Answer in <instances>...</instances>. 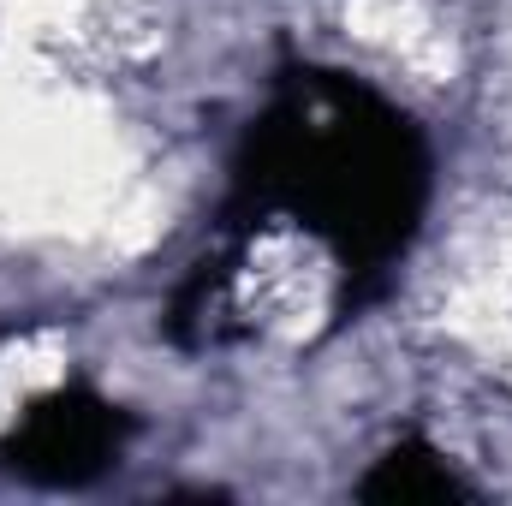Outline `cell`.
Masks as SVG:
<instances>
[{"label": "cell", "mask_w": 512, "mask_h": 506, "mask_svg": "<svg viewBox=\"0 0 512 506\" xmlns=\"http://www.w3.org/2000/svg\"><path fill=\"white\" fill-rule=\"evenodd\" d=\"M0 215L48 227L126 215L114 131L36 78H0Z\"/></svg>", "instance_id": "cell-1"}, {"label": "cell", "mask_w": 512, "mask_h": 506, "mask_svg": "<svg viewBox=\"0 0 512 506\" xmlns=\"http://www.w3.org/2000/svg\"><path fill=\"white\" fill-rule=\"evenodd\" d=\"M251 310L280 334H304L328 310V268L304 239H268L251 256Z\"/></svg>", "instance_id": "cell-2"}, {"label": "cell", "mask_w": 512, "mask_h": 506, "mask_svg": "<svg viewBox=\"0 0 512 506\" xmlns=\"http://www.w3.org/2000/svg\"><path fill=\"white\" fill-rule=\"evenodd\" d=\"M346 24L358 42L393 54L405 72L417 78H441L453 60H447V36L435 30V18L417 6V0H352L346 6Z\"/></svg>", "instance_id": "cell-3"}]
</instances>
